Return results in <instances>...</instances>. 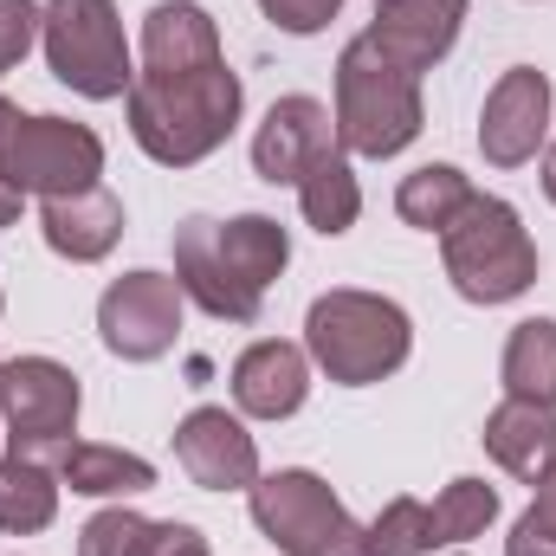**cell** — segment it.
<instances>
[{
    "instance_id": "1",
    "label": "cell",
    "mask_w": 556,
    "mask_h": 556,
    "mask_svg": "<svg viewBox=\"0 0 556 556\" xmlns=\"http://www.w3.org/2000/svg\"><path fill=\"white\" fill-rule=\"evenodd\" d=\"M124 104H130V137H137V149L149 162L194 168V162H207L220 142L233 137V124L247 111V91H240L233 65L175 72V78L137 72V85H130Z\"/></svg>"
},
{
    "instance_id": "2",
    "label": "cell",
    "mask_w": 556,
    "mask_h": 556,
    "mask_svg": "<svg viewBox=\"0 0 556 556\" xmlns=\"http://www.w3.org/2000/svg\"><path fill=\"white\" fill-rule=\"evenodd\" d=\"M304 350H311V363H317L330 382L369 389V382H382V376H395V369L408 363L415 324H408V311H402L395 298L343 285V291H324V298L311 304V317H304Z\"/></svg>"
},
{
    "instance_id": "3",
    "label": "cell",
    "mask_w": 556,
    "mask_h": 556,
    "mask_svg": "<svg viewBox=\"0 0 556 556\" xmlns=\"http://www.w3.org/2000/svg\"><path fill=\"white\" fill-rule=\"evenodd\" d=\"M420 72L389 59L369 33L343 46L337 59V149L350 155H402L420 137Z\"/></svg>"
},
{
    "instance_id": "4",
    "label": "cell",
    "mask_w": 556,
    "mask_h": 556,
    "mask_svg": "<svg viewBox=\"0 0 556 556\" xmlns=\"http://www.w3.org/2000/svg\"><path fill=\"white\" fill-rule=\"evenodd\" d=\"M440 260L466 304H511L538 285V247L498 194H472V207L440 233Z\"/></svg>"
},
{
    "instance_id": "5",
    "label": "cell",
    "mask_w": 556,
    "mask_h": 556,
    "mask_svg": "<svg viewBox=\"0 0 556 556\" xmlns=\"http://www.w3.org/2000/svg\"><path fill=\"white\" fill-rule=\"evenodd\" d=\"M39 46H46L52 78L72 85L78 98L104 104V98H130V85H137L117 0H46Z\"/></svg>"
},
{
    "instance_id": "6",
    "label": "cell",
    "mask_w": 556,
    "mask_h": 556,
    "mask_svg": "<svg viewBox=\"0 0 556 556\" xmlns=\"http://www.w3.org/2000/svg\"><path fill=\"white\" fill-rule=\"evenodd\" d=\"M253 525L285 556H363V525L304 466H285L253 485Z\"/></svg>"
},
{
    "instance_id": "7",
    "label": "cell",
    "mask_w": 556,
    "mask_h": 556,
    "mask_svg": "<svg viewBox=\"0 0 556 556\" xmlns=\"http://www.w3.org/2000/svg\"><path fill=\"white\" fill-rule=\"evenodd\" d=\"M0 395H7V453L59 466L78 427V376L52 356H13L0 363Z\"/></svg>"
},
{
    "instance_id": "8",
    "label": "cell",
    "mask_w": 556,
    "mask_h": 556,
    "mask_svg": "<svg viewBox=\"0 0 556 556\" xmlns=\"http://www.w3.org/2000/svg\"><path fill=\"white\" fill-rule=\"evenodd\" d=\"M104 175V142L91 137L85 124L72 117H20L13 149H7V181L20 194H78V188H98Z\"/></svg>"
},
{
    "instance_id": "9",
    "label": "cell",
    "mask_w": 556,
    "mask_h": 556,
    "mask_svg": "<svg viewBox=\"0 0 556 556\" xmlns=\"http://www.w3.org/2000/svg\"><path fill=\"white\" fill-rule=\"evenodd\" d=\"M98 337L124 363H155L181 337V285L168 273H124L98 298Z\"/></svg>"
},
{
    "instance_id": "10",
    "label": "cell",
    "mask_w": 556,
    "mask_h": 556,
    "mask_svg": "<svg viewBox=\"0 0 556 556\" xmlns=\"http://www.w3.org/2000/svg\"><path fill=\"white\" fill-rule=\"evenodd\" d=\"M551 137V78L538 65H511L479 111V149L492 168H525Z\"/></svg>"
},
{
    "instance_id": "11",
    "label": "cell",
    "mask_w": 556,
    "mask_h": 556,
    "mask_svg": "<svg viewBox=\"0 0 556 556\" xmlns=\"http://www.w3.org/2000/svg\"><path fill=\"white\" fill-rule=\"evenodd\" d=\"M175 459L201 492H253L260 485V446L227 408H194L175 427Z\"/></svg>"
},
{
    "instance_id": "12",
    "label": "cell",
    "mask_w": 556,
    "mask_h": 556,
    "mask_svg": "<svg viewBox=\"0 0 556 556\" xmlns=\"http://www.w3.org/2000/svg\"><path fill=\"white\" fill-rule=\"evenodd\" d=\"M330 149H337V117L317 98H278L253 137V175L273 188H285V181L298 188Z\"/></svg>"
},
{
    "instance_id": "13",
    "label": "cell",
    "mask_w": 556,
    "mask_h": 556,
    "mask_svg": "<svg viewBox=\"0 0 556 556\" xmlns=\"http://www.w3.org/2000/svg\"><path fill=\"white\" fill-rule=\"evenodd\" d=\"M175 285L207 317H227V324H253L260 317V291H247L233 278L227 253H220V220H207V214L175 227Z\"/></svg>"
},
{
    "instance_id": "14",
    "label": "cell",
    "mask_w": 556,
    "mask_h": 556,
    "mask_svg": "<svg viewBox=\"0 0 556 556\" xmlns=\"http://www.w3.org/2000/svg\"><path fill=\"white\" fill-rule=\"evenodd\" d=\"M459 20H466V0H376V26L369 39L402 59L408 72H433L453 39H459Z\"/></svg>"
},
{
    "instance_id": "15",
    "label": "cell",
    "mask_w": 556,
    "mask_h": 556,
    "mask_svg": "<svg viewBox=\"0 0 556 556\" xmlns=\"http://www.w3.org/2000/svg\"><path fill=\"white\" fill-rule=\"evenodd\" d=\"M304 395H311V363H304L298 343L266 337V343L240 350V363H233V402H240V415L285 420L304 408Z\"/></svg>"
},
{
    "instance_id": "16",
    "label": "cell",
    "mask_w": 556,
    "mask_h": 556,
    "mask_svg": "<svg viewBox=\"0 0 556 556\" xmlns=\"http://www.w3.org/2000/svg\"><path fill=\"white\" fill-rule=\"evenodd\" d=\"M207 65H227L220 26L207 20V7H194V0L149 7V20H142V72L175 78V72H207Z\"/></svg>"
},
{
    "instance_id": "17",
    "label": "cell",
    "mask_w": 556,
    "mask_h": 556,
    "mask_svg": "<svg viewBox=\"0 0 556 556\" xmlns=\"http://www.w3.org/2000/svg\"><path fill=\"white\" fill-rule=\"evenodd\" d=\"M39 233L59 260L72 266H91L104 260L117 240H124V201L111 188H78V194H52L39 207Z\"/></svg>"
},
{
    "instance_id": "18",
    "label": "cell",
    "mask_w": 556,
    "mask_h": 556,
    "mask_svg": "<svg viewBox=\"0 0 556 556\" xmlns=\"http://www.w3.org/2000/svg\"><path fill=\"white\" fill-rule=\"evenodd\" d=\"M485 453L511 472V479H525V485H538V479H551L556 472V408H538V402H498L492 415H485Z\"/></svg>"
},
{
    "instance_id": "19",
    "label": "cell",
    "mask_w": 556,
    "mask_h": 556,
    "mask_svg": "<svg viewBox=\"0 0 556 556\" xmlns=\"http://www.w3.org/2000/svg\"><path fill=\"white\" fill-rule=\"evenodd\" d=\"M59 485H72L78 498H130L155 485V466L124 446H98V440H72L59 453Z\"/></svg>"
},
{
    "instance_id": "20",
    "label": "cell",
    "mask_w": 556,
    "mask_h": 556,
    "mask_svg": "<svg viewBox=\"0 0 556 556\" xmlns=\"http://www.w3.org/2000/svg\"><path fill=\"white\" fill-rule=\"evenodd\" d=\"M59 518V466L7 453L0 459V531L7 538H33Z\"/></svg>"
},
{
    "instance_id": "21",
    "label": "cell",
    "mask_w": 556,
    "mask_h": 556,
    "mask_svg": "<svg viewBox=\"0 0 556 556\" xmlns=\"http://www.w3.org/2000/svg\"><path fill=\"white\" fill-rule=\"evenodd\" d=\"M466 207H472V181L453 162H427L415 175H402V188H395V214L420 233H446Z\"/></svg>"
},
{
    "instance_id": "22",
    "label": "cell",
    "mask_w": 556,
    "mask_h": 556,
    "mask_svg": "<svg viewBox=\"0 0 556 556\" xmlns=\"http://www.w3.org/2000/svg\"><path fill=\"white\" fill-rule=\"evenodd\" d=\"M220 253H227V266H233V278L247 291L266 298V285L291 260V240H285V227L273 214H233V220H220Z\"/></svg>"
},
{
    "instance_id": "23",
    "label": "cell",
    "mask_w": 556,
    "mask_h": 556,
    "mask_svg": "<svg viewBox=\"0 0 556 556\" xmlns=\"http://www.w3.org/2000/svg\"><path fill=\"white\" fill-rule=\"evenodd\" d=\"M505 395L556 408V317H525L505 343Z\"/></svg>"
},
{
    "instance_id": "24",
    "label": "cell",
    "mask_w": 556,
    "mask_h": 556,
    "mask_svg": "<svg viewBox=\"0 0 556 556\" xmlns=\"http://www.w3.org/2000/svg\"><path fill=\"white\" fill-rule=\"evenodd\" d=\"M298 207H304V220H311L324 240H337V233L356 227V214H363V188H356V168L343 162V149H330V155L298 181Z\"/></svg>"
},
{
    "instance_id": "25",
    "label": "cell",
    "mask_w": 556,
    "mask_h": 556,
    "mask_svg": "<svg viewBox=\"0 0 556 556\" xmlns=\"http://www.w3.org/2000/svg\"><path fill=\"white\" fill-rule=\"evenodd\" d=\"M492 518H498V492H492L485 479H453V485L427 505V538H433V551H440V544H466V538H479Z\"/></svg>"
},
{
    "instance_id": "26",
    "label": "cell",
    "mask_w": 556,
    "mask_h": 556,
    "mask_svg": "<svg viewBox=\"0 0 556 556\" xmlns=\"http://www.w3.org/2000/svg\"><path fill=\"white\" fill-rule=\"evenodd\" d=\"M433 538H427V505L420 498H389L382 518L363 531V556H427Z\"/></svg>"
},
{
    "instance_id": "27",
    "label": "cell",
    "mask_w": 556,
    "mask_h": 556,
    "mask_svg": "<svg viewBox=\"0 0 556 556\" xmlns=\"http://www.w3.org/2000/svg\"><path fill=\"white\" fill-rule=\"evenodd\" d=\"M137 531H142L137 511L111 505V511H98V518L78 531V556H130L137 551Z\"/></svg>"
},
{
    "instance_id": "28",
    "label": "cell",
    "mask_w": 556,
    "mask_h": 556,
    "mask_svg": "<svg viewBox=\"0 0 556 556\" xmlns=\"http://www.w3.org/2000/svg\"><path fill=\"white\" fill-rule=\"evenodd\" d=\"M39 20H46V7H33V0H0V78L33 52Z\"/></svg>"
},
{
    "instance_id": "29",
    "label": "cell",
    "mask_w": 556,
    "mask_h": 556,
    "mask_svg": "<svg viewBox=\"0 0 556 556\" xmlns=\"http://www.w3.org/2000/svg\"><path fill=\"white\" fill-rule=\"evenodd\" d=\"M260 13L273 20L278 33H298V39H311V33H324V26L343 13V0H260Z\"/></svg>"
},
{
    "instance_id": "30",
    "label": "cell",
    "mask_w": 556,
    "mask_h": 556,
    "mask_svg": "<svg viewBox=\"0 0 556 556\" xmlns=\"http://www.w3.org/2000/svg\"><path fill=\"white\" fill-rule=\"evenodd\" d=\"M130 556H207V538L194 531V525H149L142 518V531H137V551Z\"/></svg>"
},
{
    "instance_id": "31",
    "label": "cell",
    "mask_w": 556,
    "mask_h": 556,
    "mask_svg": "<svg viewBox=\"0 0 556 556\" xmlns=\"http://www.w3.org/2000/svg\"><path fill=\"white\" fill-rule=\"evenodd\" d=\"M505 556H556V538L531 518V511H525V518L511 525V538H505Z\"/></svg>"
},
{
    "instance_id": "32",
    "label": "cell",
    "mask_w": 556,
    "mask_h": 556,
    "mask_svg": "<svg viewBox=\"0 0 556 556\" xmlns=\"http://www.w3.org/2000/svg\"><path fill=\"white\" fill-rule=\"evenodd\" d=\"M531 518L556 538V472H551V479H538V505H531Z\"/></svg>"
},
{
    "instance_id": "33",
    "label": "cell",
    "mask_w": 556,
    "mask_h": 556,
    "mask_svg": "<svg viewBox=\"0 0 556 556\" xmlns=\"http://www.w3.org/2000/svg\"><path fill=\"white\" fill-rule=\"evenodd\" d=\"M13 130H20V111L0 98V181H7V149H13Z\"/></svg>"
},
{
    "instance_id": "34",
    "label": "cell",
    "mask_w": 556,
    "mask_h": 556,
    "mask_svg": "<svg viewBox=\"0 0 556 556\" xmlns=\"http://www.w3.org/2000/svg\"><path fill=\"white\" fill-rule=\"evenodd\" d=\"M20 201H26V194H20L13 181H0V227H13V220H20Z\"/></svg>"
},
{
    "instance_id": "35",
    "label": "cell",
    "mask_w": 556,
    "mask_h": 556,
    "mask_svg": "<svg viewBox=\"0 0 556 556\" xmlns=\"http://www.w3.org/2000/svg\"><path fill=\"white\" fill-rule=\"evenodd\" d=\"M538 175H544V194H551V201H556V142H551V149H544V168H538Z\"/></svg>"
},
{
    "instance_id": "36",
    "label": "cell",
    "mask_w": 556,
    "mask_h": 556,
    "mask_svg": "<svg viewBox=\"0 0 556 556\" xmlns=\"http://www.w3.org/2000/svg\"><path fill=\"white\" fill-rule=\"evenodd\" d=\"M0 420H7V395H0Z\"/></svg>"
},
{
    "instance_id": "37",
    "label": "cell",
    "mask_w": 556,
    "mask_h": 556,
    "mask_svg": "<svg viewBox=\"0 0 556 556\" xmlns=\"http://www.w3.org/2000/svg\"><path fill=\"white\" fill-rule=\"evenodd\" d=\"M453 556H466V551H453Z\"/></svg>"
}]
</instances>
